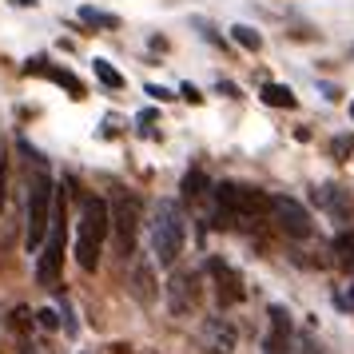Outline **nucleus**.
I'll use <instances>...</instances> for the list:
<instances>
[{
	"instance_id": "14",
	"label": "nucleus",
	"mask_w": 354,
	"mask_h": 354,
	"mask_svg": "<svg viewBox=\"0 0 354 354\" xmlns=\"http://www.w3.org/2000/svg\"><path fill=\"white\" fill-rule=\"evenodd\" d=\"M32 72H40V76H48L52 84H60V88H68V92H72L76 100L84 96V84L76 80V76H72L68 68H52L48 60H36V64H28V76H32Z\"/></svg>"
},
{
	"instance_id": "20",
	"label": "nucleus",
	"mask_w": 354,
	"mask_h": 354,
	"mask_svg": "<svg viewBox=\"0 0 354 354\" xmlns=\"http://www.w3.org/2000/svg\"><path fill=\"white\" fill-rule=\"evenodd\" d=\"M203 192H207V176H203V171H187V176H183V195H187V199H199Z\"/></svg>"
},
{
	"instance_id": "12",
	"label": "nucleus",
	"mask_w": 354,
	"mask_h": 354,
	"mask_svg": "<svg viewBox=\"0 0 354 354\" xmlns=\"http://www.w3.org/2000/svg\"><path fill=\"white\" fill-rule=\"evenodd\" d=\"M290 338H295L290 315L283 310V306H271V335H267V342H263V354H290Z\"/></svg>"
},
{
	"instance_id": "3",
	"label": "nucleus",
	"mask_w": 354,
	"mask_h": 354,
	"mask_svg": "<svg viewBox=\"0 0 354 354\" xmlns=\"http://www.w3.org/2000/svg\"><path fill=\"white\" fill-rule=\"evenodd\" d=\"M52 207H56V192H52V176L44 160H36V176L28 179V203H24V247L40 251L44 235L52 227Z\"/></svg>"
},
{
	"instance_id": "10",
	"label": "nucleus",
	"mask_w": 354,
	"mask_h": 354,
	"mask_svg": "<svg viewBox=\"0 0 354 354\" xmlns=\"http://www.w3.org/2000/svg\"><path fill=\"white\" fill-rule=\"evenodd\" d=\"M199 342L207 354H235V342H239V330L227 319H203L199 326Z\"/></svg>"
},
{
	"instance_id": "16",
	"label": "nucleus",
	"mask_w": 354,
	"mask_h": 354,
	"mask_svg": "<svg viewBox=\"0 0 354 354\" xmlns=\"http://www.w3.org/2000/svg\"><path fill=\"white\" fill-rule=\"evenodd\" d=\"M231 36H235V44H239V48H247V52L263 48V36H259L251 24H235V28H231Z\"/></svg>"
},
{
	"instance_id": "8",
	"label": "nucleus",
	"mask_w": 354,
	"mask_h": 354,
	"mask_svg": "<svg viewBox=\"0 0 354 354\" xmlns=\"http://www.w3.org/2000/svg\"><path fill=\"white\" fill-rule=\"evenodd\" d=\"M195 303H199V274L195 271H176L167 279V306H171V315H192Z\"/></svg>"
},
{
	"instance_id": "11",
	"label": "nucleus",
	"mask_w": 354,
	"mask_h": 354,
	"mask_svg": "<svg viewBox=\"0 0 354 354\" xmlns=\"http://www.w3.org/2000/svg\"><path fill=\"white\" fill-rule=\"evenodd\" d=\"M310 199H315V203L335 219V223H351L354 207H351V195L342 192V187H335V183H319V187L310 192Z\"/></svg>"
},
{
	"instance_id": "27",
	"label": "nucleus",
	"mask_w": 354,
	"mask_h": 354,
	"mask_svg": "<svg viewBox=\"0 0 354 354\" xmlns=\"http://www.w3.org/2000/svg\"><path fill=\"white\" fill-rule=\"evenodd\" d=\"M183 100H192V104H199L203 96H199V88H192V84H183Z\"/></svg>"
},
{
	"instance_id": "25",
	"label": "nucleus",
	"mask_w": 354,
	"mask_h": 354,
	"mask_svg": "<svg viewBox=\"0 0 354 354\" xmlns=\"http://www.w3.org/2000/svg\"><path fill=\"white\" fill-rule=\"evenodd\" d=\"M4 195H8V156L0 147V207H4Z\"/></svg>"
},
{
	"instance_id": "7",
	"label": "nucleus",
	"mask_w": 354,
	"mask_h": 354,
	"mask_svg": "<svg viewBox=\"0 0 354 354\" xmlns=\"http://www.w3.org/2000/svg\"><path fill=\"white\" fill-rule=\"evenodd\" d=\"M112 211V227H115V243H120V255H131V247H136V227H140V203H136V195L120 192L108 203Z\"/></svg>"
},
{
	"instance_id": "26",
	"label": "nucleus",
	"mask_w": 354,
	"mask_h": 354,
	"mask_svg": "<svg viewBox=\"0 0 354 354\" xmlns=\"http://www.w3.org/2000/svg\"><path fill=\"white\" fill-rule=\"evenodd\" d=\"M147 96H156V100H171V92H167V88H156V84H147Z\"/></svg>"
},
{
	"instance_id": "22",
	"label": "nucleus",
	"mask_w": 354,
	"mask_h": 354,
	"mask_svg": "<svg viewBox=\"0 0 354 354\" xmlns=\"http://www.w3.org/2000/svg\"><path fill=\"white\" fill-rule=\"evenodd\" d=\"M335 303L342 306V310H354V283H346V287L335 290Z\"/></svg>"
},
{
	"instance_id": "9",
	"label": "nucleus",
	"mask_w": 354,
	"mask_h": 354,
	"mask_svg": "<svg viewBox=\"0 0 354 354\" xmlns=\"http://www.w3.org/2000/svg\"><path fill=\"white\" fill-rule=\"evenodd\" d=\"M207 274H211V283H215V295H219V303L223 306H235L243 303V279L239 271L231 267V263H223V259H207Z\"/></svg>"
},
{
	"instance_id": "17",
	"label": "nucleus",
	"mask_w": 354,
	"mask_h": 354,
	"mask_svg": "<svg viewBox=\"0 0 354 354\" xmlns=\"http://www.w3.org/2000/svg\"><path fill=\"white\" fill-rule=\"evenodd\" d=\"M335 255H338V263L346 267V271H354V231H342L335 239Z\"/></svg>"
},
{
	"instance_id": "15",
	"label": "nucleus",
	"mask_w": 354,
	"mask_h": 354,
	"mask_svg": "<svg viewBox=\"0 0 354 354\" xmlns=\"http://www.w3.org/2000/svg\"><path fill=\"white\" fill-rule=\"evenodd\" d=\"M263 104H271V108H295L299 100L290 92L287 84H263Z\"/></svg>"
},
{
	"instance_id": "2",
	"label": "nucleus",
	"mask_w": 354,
	"mask_h": 354,
	"mask_svg": "<svg viewBox=\"0 0 354 354\" xmlns=\"http://www.w3.org/2000/svg\"><path fill=\"white\" fill-rule=\"evenodd\" d=\"M271 215V195L259 187H243V183H219L215 187V219L219 227H247Z\"/></svg>"
},
{
	"instance_id": "29",
	"label": "nucleus",
	"mask_w": 354,
	"mask_h": 354,
	"mask_svg": "<svg viewBox=\"0 0 354 354\" xmlns=\"http://www.w3.org/2000/svg\"><path fill=\"white\" fill-rule=\"evenodd\" d=\"M84 354H92V351H84Z\"/></svg>"
},
{
	"instance_id": "4",
	"label": "nucleus",
	"mask_w": 354,
	"mask_h": 354,
	"mask_svg": "<svg viewBox=\"0 0 354 354\" xmlns=\"http://www.w3.org/2000/svg\"><path fill=\"white\" fill-rule=\"evenodd\" d=\"M108 231H112V211L104 199H84L80 207V227H76V263H80V271H96L100 267V247L108 239Z\"/></svg>"
},
{
	"instance_id": "28",
	"label": "nucleus",
	"mask_w": 354,
	"mask_h": 354,
	"mask_svg": "<svg viewBox=\"0 0 354 354\" xmlns=\"http://www.w3.org/2000/svg\"><path fill=\"white\" fill-rule=\"evenodd\" d=\"M351 120H354V104H351Z\"/></svg>"
},
{
	"instance_id": "6",
	"label": "nucleus",
	"mask_w": 354,
	"mask_h": 354,
	"mask_svg": "<svg viewBox=\"0 0 354 354\" xmlns=\"http://www.w3.org/2000/svg\"><path fill=\"white\" fill-rule=\"evenodd\" d=\"M271 219L279 223L283 235H290V239H310V231H315L310 211H306L299 199H290V195H271Z\"/></svg>"
},
{
	"instance_id": "13",
	"label": "nucleus",
	"mask_w": 354,
	"mask_h": 354,
	"mask_svg": "<svg viewBox=\"0 0 354 354\" xmlns=\"http://www.w3.org/2000/svg\"><path fill=\"white\" fill-rule=\"evenodd\" d=\"M128 287L140 303H151L156 299V271H151V259H136L128 274Z\"/></svg>"
},
{
	"instance_id": "23",
	"label": "nucleus",
	"mask_w": 354,
	"mask_h": 354,
	"mask_svg": "<svg viewBox=\"0 0 354 354\" xmlns=\"http://www.w3.org/2000/svg\"><path fill=\"white\" fill-rule=\"evenodd\" d=\"M290 354H319V346L306 335H299V338H290Z\"/></svg>"
},
{
	"instance_id": "19",
	"label": "nucleus",
	"mask_w": 354,
	"mask_h": 354,
	"mask_svg": "<svg viewBox=\"0 0 354 354\" xmlns=\"http://www.w3.org/2000/svg\"><path fill=\"white\" fill-rule=\"evenodd\" d=\"M92 68H96V80L104 84V88H112V92H115V88H124V76H120V72H115L108 60H96Z\"/></svg>"
},
{
	"instance_id": "24",
	"label": "nucleus",
	"mask_w": 354,
	"mask_h": 354,
	"mask_svg": "<svg viewBox=\"0 0 354 354\" xmlns=\"http://www.w3.org/2000/svg\"><path fill=\"white\" fill-rule=\"evenodd\" d=\"M36 322H40V330H56V326H60L56 310H48V306H44V310H36Z\"/></svg>"
},
{
	"instance_id": "5",
	"label": "nucleus",
	"mask_w": 354,
	"mask_h": 354,
	"mask_svg": "<svg viewBox=\"0 0 354 354\" xmlns=\"http://www.w3.org/2000/svg\"><path fill=\"white\" fill-rule=\"evenodd\" d=\"M60 267H64V207H52V227L44 235L40 259H36V283L40 287H56Z\"/></svg>"
},
{
	"instance_id": "18",
	"label": "nucleus",
	"mask_w": 354,
	"mask_h": 354,
	"mask_svg": "<svg viewBox=\"0 0 354 354\" xmlns=\"http://www.w3.org/2000/svg\"><path fill=\"white\" fill-rule=\"evenodd\" d=\"M80 20L92 24V28H120V20L112 12H100V8H80Z\"/></svg>"
},
{
	"instance_id": "21",
	"label": "nucleus",
	"mask_w": 354,
	"mask_h": 354,
	"mask_svg": "<svg viewBox=\"0 0 354 354\" xmlns=\"http://www.w3.org/2000/svg\"><path fill=\"white\" fill-rule=\"evenodd\" d=\"M330 151H335V160H346L354 151V136H338L335 144H330Z\"/></svg>"
},
{
	"instance_id": "1",
	"label": "nucleus",
	"mask_w": 354,
	"mask_h": 354,
	"mask_svg": "<svg viewBox=\"0 0 354 354\" xmlns=\"http://www.w3.org/2000/svg\"><path fill=\"white\" fill-rule=\"evenodd\" d=\"M187 243V219L176 199H156L151 207V255L160 267H176V259L183 255Z\"/></svg>"
}]
</instances>
